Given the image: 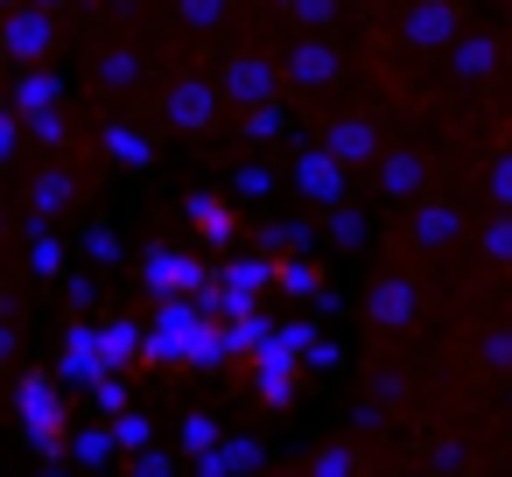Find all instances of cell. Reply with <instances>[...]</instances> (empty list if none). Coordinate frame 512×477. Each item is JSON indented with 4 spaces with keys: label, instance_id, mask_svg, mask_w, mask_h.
<instances>
[{
    "label": "cell",
    "instance_id": "6da1fadb",
    "mask_svg": "<svg viewBox=\"0 0 512 477\" xmlns=\"http://www.w3.org/2000/svg\"><path fill=\"white\" fill-rule=\"evenodd\" d=\"M15 407H22V435L36 456H57L64 449V386L50 372H22L15 386Z\"/></svg>",
    "mask_w": 512,
    "mask_h": 477
},
{
    "label": "cell",
    "instance_id": "7a4b0ae2",
    "mask_svg": "<svg viewBox=\"0 0 512 477\" xmlns=\"http://www.w3.org/2000/svg\"><path fill=\"white\" fill-rule=\"evenodd\" d=\"M141 281H148V295H155V302H176V295H204V288H211L204 260H197V253H183V246H155V253L141 260Z\"/></svg>",
    "mask_w": 512,
    "mask_h": 477
},
{
    "label": "cell",
    "instance_id": "3957f363",
    "mask_svg": "<svg viewBox=\"0 0 512 477\" xmlns=\"http://www.w3.org/2000/svg\"><path fill=\"white\" fill-rule=\"evenodd\" d=\"M50 43H57V15L29 8V0H22L8 22H0V57H15L22 71H36V64L50 57Z\"/></svg>",
    "mask_w": 512,
    "mask_h": 477
},
{
    "label": "cell",
    "instance_id": "277c9868",
    "mask_svg": "<svg viewBox=\"0 0 512 477\" xmlns=\"http://www.w3.org/2000/svg\"><path fill=\"white\" fill-rule=\"evenodd\" d=\"M274 92H281V71H274L267 57H253V50H239V57L225 64V78H218V99H239L246 113H253V106H274Z\"/></svg>",
    "mask_w": 512,
    "mask_h": 477
},
{
    "label": "cell",
    "instance_id": "5b68a950",
    "mask_svg": "<svg viewBox=\"0 0 512 477\" xmlns=\"http://www.w3.org/2000/svg\"><path fill=\"white\" fill-rule=\"evenodd\" d=\"M162 113H169L176 134H204V127L218 120V85H211V78H176L169 99H162Z\"/></svg>",
    "mask_w": 512,
    "mask_h": 477
},
{
    "label": "cell",
    "instance_id": "8992f818",
    "mask_svg": "<svg viewBox=\"0 0 512 477\" xmlns=\"http://www.w3.org/2000/svg\"><path fill=\"white\" fill-rule=\"evenodd\" d=\"M57 386H99L106 379V365H99V323H71V337H64V358H57V372H50Z\"/></svg>",
    "mask_w": 512,
    "mask_h": 477
},
{
    "label": "cell",
    "instance_id": "52a82bcc",
    "mask_svg": "<svg viewBox=\"0 0 512 477\" xmlns=\"http://www.w3.org/2000/svg\"><path fill=\"white\" fill-rule=\"evenodd\" d=\"M295 190H302L309 204H344V169H337V155H330V148H302V155H295Z\"/></svg>",
    "mask_w": 512,
    "mask_h": 477
},
{
    "label": "cell",
    "instance_id": "ba28073f",
    "mask_svg": "<svg viewBox=\"0 0 512 477\" xmlns=\"http://www.w3.org/2000/svg\"><path fill=\"white\" fill-rule=\"evenodd\" d=\"M463 29V8L456 0H421V8H407V22H400V36L414 43V50H435V43H449Z\"/></svg>",
    "mask_w": 512,
    "mask_h": 477
},
{
    "label": "cell",
    "instance_id": "9c48e42d",
    "mask_svg": "<svg viewBox=\"0 0 512 477\" xmlns=\"http://www.w3.org/2000/svg\"><path fill=\"white\" fill-rule=\"evenodd\" d=\"M295 92H323V85H337V50L323 43V36H302L295 43V57H288V71H281Z\"/></svg>",
    "mask_w": 512,
    "mask_h": 477
},
{
    "label": "cell",
    "instance_id": "30bf717a",
    "mask_svg": "<svg viewBox=\"0 0 512 477\" xmlns=\"http://www.w3.org/2000/svg\"><path fill=\"white\" fill-rule=\"evenodd\" d=\"M8 113H15V120H36V113H64V78H57L50 64L22 71V78H15V99H8Z\"/></svg>",
    "mask_w": 512,
    "mask_h": 477
},
{
    "label": "cell",
    "instance_id": "8fae6325",
    "mask_svg": "<svg viewBox=\"0 0 512 477\" xmlns=\"http://www.w3.org/2000/svg\"><path fill=\"white\" fill-rule=\"evenodd\" d=\"M295 372H302V358L281 351V344H267V351L253 358V393H260L267 407H288V400H295Z\"/></svg>",
    "mask_w": 512,
    "mask_h": 477
},
{
    "label": "cell",
    "instance_id": "7c38bea8",
    "mask_svg": "<svg viewBox=\"0 0 512 477\" xmlns=\"http://www.w3.org/2000/svg\"><path fill=\"white\" fill-rule=\"evenodd\" d=\"M365 309H372V323H386V330H400V323H414V309H421V288H414L407 274H386V281H372V295H365Z\"/></svg>",
    "mask_w": 512,
    "mask_h": 477
},
{
    "label": "cell",
    "instance_id": "4fadbf2b",
    "mask_svg": "<svg viewBox=\"0 0 512 477\" xmlns=\"http://www.w3.org/2000/svg\"><path fill=\"white\" fill-rule=\"evenodd\" d=\"M323 148L337 155V169H358V162H372V155H379V127H372L365 113H351V120H337V127L323 134Z\"/></svg>",
    "mask_w": 512,
    "mask_h": 477
},
{
    "label": "cell",
    "instance_id": "5bb4252c",
    "mask_svg": "<svg viewBox=\"0 0 512 477\" xmlns=\"http://www.w3.org/2000/svg\"><path fill=\"white\" fill-rule=\"evenodd\" d=\"M99 148H106L113 169H155V134L134 127V120H113V127L99 134Z\"/></svg>",
    "mask_w": 512,
    "mask_h": 477
},
{
    "label": "cell",
    "instance_id": "9a60e30c",
    "mask_svg": "<svg viewBox=\"0 0 512 477\" xmlns=\"http://www.w3.org/2000/svg\"><path fill=\"white\" fill-rule=\"evenodd\" d=\"M407 232H414L421 253H442L449 239H463V211L442 204V197H428V204H414V225H407Z\"/></svg>",
    "mask_w": 512,
    "mask_h": 477
},
{
    "label": "cell",
    "instance_id": "2e32d148",
    "mask_svg": "<svg viewBox=\"0 0 512 477\" xmlns=\"http://www.w3.org/2000/svg\"><path fill=\"white\" fill-rule=\"evenodd\" d=\"M141 344H148V330H141L134 316H106V323H99V365H106V372H127V365L141 358Z\"/></svg>",
    "mask_w": 512,
    "mask_h": 477
},
{
    "label": "cell",
    "instance_id": "e0dca14e",
    "mask_svg": "<svg viewBox=\"0 0 512 477\" xmlns=\"http://www.w3.org/2000/svg\"><path fill=\"white\" fill-rule=\"evenodd\" d=\"M183 204H190V225H197L204 246H232V239H239V211H232L225 197H204V190H197V197H183Z\"/></svg>",
    "mask_w": 512,
    "mask_h": 477
},
{
    "label": "cell",
    "instance_id": "ac0fdd59",
    "mask_svg": "<svg viewBox=\"0 0 512 477\" xmlns=\"http://www.w3.org/2000/svg\"><path fill=\"white\" fill-rule=\"evenodd\" d=\"M260 288H274V260H267V253H239V260H225V267H218V295L253 302Z\"/></svg>",
    "mask_w": 512,
    "mask_h": 477
},
{
    "label": "cell",
    "instance_id": "d6986e66",
    "mask_svg": "<svg viewBox=\"0 0 512 477\" xmlns=\"http://www.w3.org/2000/svg\"><path fill=\"white\" fill-rule=\"evenodd\" d=\"M64 449H71V463H78V470H106V463L120 456V442H113V421H92V428L64 435Z\"/></svg>",
    "mask_w": 512,
    "mask_h": 477
},
{
    "label": "cell",
    "instance_id": "ffe728a7",
    "mask_svg": "<svg viewBox=\"0 0 512 477\" xmlns=\"http://www.w3.org/2000/svg\"><path fill=\"white\" fill-rule=\"evenodd\" d=\"M71 204V176L64 169H43L36 183H29V218H36V232H50V218Z\"/></svg>",
    "mask_w": 512,
    "mask_h": 477
},
{
    "label": "cell",
    "instance_id": "44dd1931",
    "mask_svg": "<svg viewBox=\"0 0 512 477\" xmlns=\"http://www.w3.org/2000/svg\"><path fill=\"white\" fill-rule=\"evenodd\" d=\"M239 344H232V330L225 323H204L197 337H190V372H211V365H225Z\"/></svg>",
    "mask_w": 512,
    "mask_h": 477
},
{
    "label": "cell",
    "instance_id": "7402d4cb",
    "mask_svg": "<svg viewBox=\"0 0 512 477\" xmlns=\"http://www.w3.org/2000/svg\"><path fill=\"white\" fill-rule=\"evenodd\" d=\"M421 176H428L421 155H386V162H379V190H386V197H414Z\"/></svg>",
    "mask_w": 512,
    "mask_h": 477
},
{
    "label": "cell",
    "instance_id": "603a6c76",
    "mask_svg": "<svg viewBox=\"0 0 512 477\" xmlns=\"http://www.w3.org/2000/svg\"><path fill=\"white\" fill-rule=\"evenodd\" d=\"M218 442H225V428H218L211 414H183V428H176V449H183V456H197V463H204Z\"/></svg>",
    "mask_w": 512,
    "mask_h": 477
},
{
    "label": "cell",
    "instance_id": "cb8c5ba5",
    "mask_svg": "<svg viewBox=\"0 0 512 477\" xmlns=\"http://www.w3.org/2000/svg\"><path fill=\"white\" fill-rule=\"evenodd\" d=\"M64 260H71V246H64L57 232H36V239H29V274H36V281H57Z\"/></svg>",
    "mask_w": 512,
    "mask_h": 477
},
{
    "label": "cell",
    "instance_id": "d4e9b609",
    "mask_svg": "<svg viewBox=\"0 0 512 477\" xmlns=\"http://www.w3.org/2000/svg\"><path fill=\"white\" fill-rule=\"evenodd\" d=\"M274 288H288V295H323V267H316V260H274Z\"/></svg>",
    "mask_w": 512,
    "mask_h": 477
},
{
    "label": "cell",
    "instance_id": "484cf974",
    "mask_svg": "<svg viewBox=\"0 0 512 477\" xmlns=\"http://www.w3.org/2000/svg\"><path fill=\"white\" fill-rule=\"evenodd\" d=\"M113 442H120V449H134V456H148V449H155V421L127 407V414L113 421Z\"/></svg>",
    "mask_w": 512,
    "mask_h": 477
},
{
    "label": "cell",
    "instance_id": "4316f807",
    "mask_svg": "<svg viewBox=\"0 0 512 477\" xmlns=\"http://www.w3.org/2000/svg\"><path fill=\"white\" fill-rule=\"evenodd\" d=\"M218 463H225L232 477H253V470H260V442H253V435H225V442H218Z\"/></svg>",
    "mask_w": 512,
    "mask_h": 477
},
{
    "label": "cell",
    "instance_id": "83f0119b",
    "mask_svg": "<svg viewBox=\"0 0 512 477\" xmlns=\"http://www.w3.org/2000/svg\"><path fill=\"white\" fill-rule=\"evenodd\" d=\"M491 64H498V43H491V36H470V43L456 50V78H484Z\"/></svg>",
    "mask_w": 512,
    "mask_h": 477
},
{
    "label": "cell",
    "instance_id": "f1b7e54d",
    "mask_svg": "<svg viewBox=\"0 0 512 477\" xmlns=\"http://www.w3.org/2000/svg\"><path fill=\"white\" fill-rule=\"evenodd\" d=\"M134 78H141V57H134V50H106V57H99V85L127 92Z\"/></svg>",
    "mask_w": 512,
    "mask_h": 477
},
{
    "label": "cell",
    "instance_id": "f546056e",
    "mask_svg": "<svg viewBox=\"0 0 512 477\" xmlns=\"http://www.w3.org/2000/svg\"><path fill=\"white\" fill-rule=\"evenodd\" d=\"M85 260L106 274V267L120 260V232H113V225H85Z\"/></svg>",
    "mask_w": 512,
    "mask_h": 477
},
{
    "label": "cell",
    "instance_id": "4dcf8cb0",
    "mask_svg": "<svg viewBox=\"0 0 512 477\" xmlns=\"http://www.w3.org/2000/svg\"><path fill=\"white\" fill-rule=\"evenodd\" d=\"M92 414H99V421H120V414H127V386H120V372H106V379L92 386Z\"/></svg>",
    "mask_w": 512,
    "mask_h": 477
},
{
    "label": "cell",
    "instance_id": "1f68e13d",
    "mask_svg": "<svg viewBox=\"0 0 512 477\" xmlns=\"http://www.w3.org/2000/svg\"><path fill=\"white\" fill-rule=\"evenodd\" d=\"M484 190H491V204H498V211H512V148H505V155H491Z\"/></svg>",
    "mask_w": 512,
    "mask_h": 477
},
{
    "label": "cell",
    "instance_id": "d6a6232c",
    "mask_svg": "<svg viewBox=\"0 0 512 477\" xmlns=\"http://www.w3.org/2000/svg\"><path fill=\"white\" fill-rule=\"evenodd\" d=\"M22 141H36V148H64V113H36V120H22Z\"/></svg>",
    "mask_w": 512,
    "mask_h": 477
},
{
    "label": "cell",
    "instance_id": "836d02e7",
    "mask_svg": "<svg viewBox=\"0 0 512 477\" xmlns=\"http://www.w3.org/2000/svg\"><path fill=\"white\" fill-rule=\"evenodd\" d=\"M274 183H281V176H274L267 162H246V169L232 176V190H239V197H274Z\"/></svg>",
    "mask_w": 512,
    "mask_h": 477
},
{
    "label": "cell",
    "instance_id": "e575fe53",
    "mask_svg": "<svg viewBox=\"0 0 512 477\" xmlns=\"http://www.w3.org/2000/svg\"><path fill=\"white\" fill-rule=\"evenodd\" d=\"M176 15H183V29H218L225 22V0H176Z\"/></svg>",
    "mask_w": 512,
    "mask_h": 477
},
{
    "label": "cell",
    "instance_id": "d590c367",
    "mask_svg": "<svg viewBox=\"0 0 512 477\" xmlns=\"http://www.w3.org/2000/svg\"><path fill=\"white\" fill-rule=\"evenodd\" d=\"M484 253H491L498 267H512V211H498V218L484 225Z\"/></svg>",
    "mask_w": 512,
    "mask_h": 477
},
{
    "label": "cell",
    "instance_id": "8d00e7d4",
    "mask_svg": "<svg viewBox=\"0 0 512 477\" xmlns=\"http://www.w3.org/2000/svg\"><path fill=\"white\" fill-rule=\"evenodd\" d=\"M281 127H288V113H281V106H253V113H246V141H274Z\"/></svg>",
    "mask_w": 512,
    "mask_h": 477
},
{
    "label": "cell",
    "instance_id": "74e56055",
    "mask_svg": "<svg viewBox=\"0 0 512 477\" xmlns=\"http://www.w3.org/2000/svg\"><path fill=\"white\" fill-rule=\"evenodd\" d=\"M288 15H295L302 29H330V15H337V0H288Z\"/></svg>",
    "mask_w": 512,
    "mask_h": 477
},
{
    "label": "cell",
    "instance_id": "f35d334b",
    "mask_svg": "<svg viewBox=\"0 0 512 477\" xmlns=\"http://www.w3.org/2000/svg\"><path fill=\"white\" fill-rule=\"evenodd\" d=\"M330 239L337 246H365V218L358 211H330Z\"/></svg>",
    "mask_w": 512,
    "mask_h": 477
},
{
    "label": "cell",
    "instance_id": "ab89813d",
    "mask_svg": "<svg viewBox=\"0 0 512 477\" xmlns=\"http://www.w3.org/2000/svg\"><path fill=\"white\" fill-rule=\"evenodd\" d=\"M351 470H358V456H351V449H323V456L309 463V477H351Z\"/></svg>",
    "mask_w": 512,
    "mask_h": 477
},
{
    "label": "cell",
    "instance_id": "60d3db41",
    "mask_svg": "<svg viewBox=\"0 0 512 477\" xmlns=\"http://www.w3.org/2000/svg\"><path fill=\"white\" fill-rule=\"evenodd\" d=\"M64 302H71V309H92V302H99V274H71V281H64Z\"/></svg>",
    "mask_w": 512,
    "mask_h": 477
},
{
    "label": "cell",
    "instance_id": "b9f144b4",
    "mask_svg": "<svg viewBox=\"0 0 512 477\" xmlns=\"http://www.w3.org/2000/svg\"><path fill=\"white\" fill-rule=\"evenodd\" d=\"M134 477H176V456L169 449H148V456H134Z\"/></svg>",
    "mask_w": 512,
    "mask_h": 477
},
{
    "label": "cell",
    "instance_id": "7bdbcfd3",
    "mask_svg": "<svg viewBox=\"0 0 512 477\" xmlns=\"http://www.w3.org/2000/svg\"><path fill=\"white\" fill-rule=\"evenodd\" d=\"M302 365H309V372H330V365H337V344H330V337H316V344L302 351Z\"/></svg>",
    "mask_w": 512,
    "mask_h": 477
},
{
    "label": "cell",
    "instance_id": "ee69618b",
    "mask_svg": "<svg viewBox=\"0 0 512 477\" xmlns=\"http://www.w3.org/2000/svg\"><path fill=\"white\" fill-rule=\"evenodd\" d=\"M15 148H22V120L0 113V162H15Z\"/></svg>",
    "mask_w": 512,
    "mask_h": 477
},
{
    "label": "cell",
    "instance_id": "f6af8a7d",
    "mask_svg": "<svg viewBox=\"0 0 512 477\" xmlns=\"http://www.w3.org/2000/svg\"><path fill=\"white\" fill-rule=\"evenodd\" d=\"M484 365H512V330H498V337H484Z\"/></svg>",
    "mask_w": 512,
    "mask_h": 477
},
{
    "label": "cell",
    "instance_id": "bcb514c9",
    "mask_svg": "<svg viewBox=\"0 0 512 477\" xmlns=\"http://www.w3.org/2000/svg\"><path fill=\"white\" fill-rule=\"evenodd\" d=\"M190 477H232V470H225V463H218V449H211V456H204V463H197Z\"/></svg>",
    "mask_w": 512,
    "mask_h": 477
},
{
    "label": "cell",
    "instance_id": "7dc6e473",
    "mask_svg": "<svg viewBox=\"0 0 512 477\" xmlns=\"http://www.w3.org/2000/svg\"><path fill=\"white\" fill-rule=\"evenodd\" d=\"M8 358H15V323L0 316V365H8Z\"/></svg>",
    "mask_w": 512,
    "mask_h": 477
},
{
    "label": "cell",
    "instance_id": "c3c4849f",
    "mask_svg": "<svg viewBox=\"0 0 512 477\" xmlns=\"http://www.w3.org/2000/svg\"><path fill=\"white\" fill-rule=\"evenodd\" d=\"M29 8H43V15H50V8H57V0H29Z\"/></svg>",
    "mask_w": 512,
    "mask_h": 477
},
{
    "label": "cell",
    "instance_id": "681fc988",
    "mask_svg": "<svg viewBox=\"0 0 512 477\" xmlns=\"http://www.w3.org/2000/svg\"><path fill=\"white\" fill-rule=\"evenodd\" d=\"M0 232H8V211H0Z\"/></svg>",
    "mask_w": 512,
    "mask_h": 477
},
{
    "label": "cell",
    "instance_id": "f907efd6",
    "mask_svg": "<svg viewBox=\"0 0 512 477\" xmlns=\"http://www.w3.org/2000/svg\"><path fill=\"white\" fill-rule=\"evenodd\" d=\"M281 8H288V0H281Z\"/></svg>",
    "mask_w": 512,
    "mask_h": 477
},
{
    "label": "cell",
    "instance_id": "816d5d0a",
    "mask_svg": "<svg viewBox=\"0 0 512 477\" xmlns=\"http://www.w3.org/2000/svg\"><path fill=\"white\" fill-rule=\"evenodd\" d=\"M0 113H8V106H0Z\"/></svg>",
    "mask_w": 512,
    "mask_h": 477
}]
</instances>
